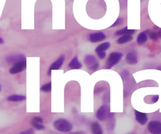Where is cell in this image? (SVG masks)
Instances as JSON below:
<instances>
[{"label": "cell", "instance_id": "obj_1", "mask_svg": "<svg viewBox=\"0 0 161 134\" xmlns=\"http://www.w3.org/2000/svg\"><path fill=\"white\" fill-rule=\"evenodd\" d=\"M54 128L60 132H69L73 128V125L70 121L65 118H58L53 123Z\"/></svg>", "mask_w": 161, "mask_h": 134}, {"label": "cell", "instance_id": "obj_2", "mask_svg": "<svg viewBox=\"0 0 161 134\" xmlns=\"http://www.w3.org/2000/svg\"><path fill=\"white\" fill-rule=\"evenodd\" d=\"M113 116V113L110 112L109 107L104 105L99 108L96 113V118L100 121H104Z\"/></svg>", "mask_w": 161, "mask_h": 134}, {"label": "cell", "instance_id": "obj_3", "mask_svg": "<svg viewBox=\"0 0 161 134\" xmlns=\"http://www.w3.org/2000/svg\"><path fill=\"white\" fill-rule=\"evenodd\" d=\"M84 61L85 64L87 66L89 70L94 71L97 70L99 68V63L97 62L96 58L93 55H86Z\"/></svg>", "mask_w": 161, "mask_h": 134}, {"label": "cell", "instance_id": "obj_4", "mask_svg": "<svg viewBox=\"0 0 161 134\" xmlns=\"http://www.w3.org/2000/svg\"><path fill=\"white\" fill-rule=\"evenodd\" d=\"M123 54L119 52H113L111 53L108 58V61L106 64V69H110L114 65L116 64L119 59L121 58Z\"/></svg>", "mask_w": 161, "mask_h": 134}, {"label": "cell", "instance_id": "obj_5", "mask_svg": "<svg viewBox=\"0 0 161 134\" xmlns=\"http://www.w3.org/2000/svg\"><path fill=\"white\" fill-rule=\"evenodd\" d=\"M26 68V59L21 60L18 62H16L13 64L11 68L9 70L10 74L14 75L19 73L23 70H25Z\"/></svg>", "mask_w": 161, "mask_h": 134}, {"label": "cell", "instance_id": "obj_6", "mask_svg": "<svg viewBox=\"0 0 161 134\" xmlns=\"http://www.w3.org/2000/svg\"><path fill=\"white\" fill-rule=\"evenodd\" d=\"M147 128L153 134H161V122L158 121H151L148 123Z\"/></svg>", "mask_w": 161, "mask_h": 134}, {"label": "cell", "instance_id": "obj_7", "mask_svg": "<svg viewBox=\"0 0 161 134\" xmlns=\"http://www.w3.org/2000/svg\"><path fill=\"white\" fill-rule=\"evenodd\" d=\"M64 60H65V57H64V55H61L59 58H58L57 59V60L55 61L50 65V66L49 68V70H48V71L47 72V75L48 76H50L52 70H57L60 69V68L63 64V63L64 62Z\"/></svg>", "mask_w": 161, "mask_h": 134}, {"label": "cell", "instance_id": "obj_8", "mask_svg": "<svg viewBox=\"0 0 161 134\" xmlns=\"http://www.w3.org/2000/svg\"><path fill=\"white\" fill-rule=\"evenodd\" d=\"M106 35L103 32H96L89 34V40L91 43H97L104 40Z\"/></svg>", "mask_w": 161, "mask_h": 134}, {"label": "cell", "instance_id": "obj_9", "mask_svg": "<svg viewBox=\"0 0 161 134\" xmlns=\"http://www.w3.org/2000/svg\"><path fill=\"white\" fill-rule=\"evenodd\" d=\"M31 125L34 128L38 130H42L45 128V126L43 125V118L40 116H35L32 118Z\"/></svg>", "mask_w": 161, "mask_h": 134}, {"label": "cell", "instance_id": "obj_10", "mask_svg": "<svg viewBox=\"0 0 161 134\" xmlns=\"http://www.w3.org/2000/svg\"><path fill=\"white\" fill-rule=\"evenodd\" d=\"M135 115L136 120L140 124L143 125L147 123V121L148 120V118H147L146 113L135 110Z\"/></svg>", "mask_w": 161, "mask_h": 134}, {"label": "cell", "instance_id": "obj_11", "mask_svg": "<svg viewBox=\"0 0 161 134\" xmlns=\"http://www.w3.org/2000/svg\"><path fill=\"white\" fill-rule=\"evenodd\" d=\"M126 61L130 64H135L138 62L136 52L132 51L129 52L126 56Z\"/></svg>", "mask_w": 161, "mask_h": 134}, {"label": "cell", "instance_id": "obj_12", "mask_svg": "<svg viewBox=\"0 0 161 134\" xmlns=\"http://www.w3.org/2000/svg\"><path fill=\"white\" fill-rule=\"evenodd\" d=\"M26 59V58L24 54H16V55H13V56H9L7 57L6 61H7V62L13 64L16 62H18V61H19L21 60H25Z\"/></svg>", "mask_w": 161, "mask_h": 134}, {"label": "cell", "instance_id": "obj_13", "mask_svg": "<svg viewBox=\"0 0 161 134\" xmlns=\"http://www.w3.org/2000/svg\"><path fill=\"white\" fill-rule=\"evenodd\" d=\"M68 66L71 70H79L82 68V65L79 61L77 56H74L70 61Z\"/></svg>", "mask_w": 161, "mask_h": 134}, {"label": "cell", "instance_id": "obj_14", "mask_svg": "<svg viewBox=\"0 0 161 134\" xmlns=\"http://www.w3.org/2000/svg\"><path fill=\"white\" fill-rule=\"evenodd\" d=\"M26 100V96L21 95H11L7 97V100L9 101H22Z\"/></svg>", "mask_w": 161, "mask_h": 134}, {"label": "cell", "instance_id": "obj_15", "mask_svg": "<svg viewBox=\"0 0 161 134\" xmlns=\"http://www.w3.org/2000/svg\"><path fill=\"white\" fill-rule=\"evenodd\" d=\"M91 131L94 134H102L103 130L97 122H93L91 124Z\"/></svg>", "mask_w": 161, "mask_h": 134}, {"label": "cell", "instance_id": "obj_16", "mask_svg": "<svg viewBox=\"0 0 161 134\" xmlns=\"http://www.w3.org/2000/svg\"><path fill=\"white\" fill-rule=\"evenodd\" d=\"M133 39V36L131 34H125L119 38L117 40L118 44H123L127 42H129Z\"/></svg>", "mask_w": 161, "mask_h": 134}, {"label": "cell", "instance_id": "obj_17", "mask_svg": "<svg viewBox=\"0 0 161 134\" xmlns=\"http://www.w3.org/2000/svg\"><path fill=\"white\" fill-rule=\"evenodd\" d=\"M109 46H110V43L109 42H104L103 43H101L99 46H97L95 49V51L96 53L99 52L105 51L109 48Z\"/></svg>", "mask_w": 161, "mask_h": 134}, {"label": "cell", "instance_id": "obj_18", "mask_svg": "<svg viewBox=\"0 0 161 134\" xmlns=\"http://www.w3.org/2000/svg\"><path fill=\"white\" fill-rule=\"evenodd\" d=\"M135 32V30L134 29H128L127 26L124 28L123 29L118 31L116 33V36H121V35H125V34H133Z\"/></svg>", "mask_w": 161, "mask_h": 134}, {"label": "cell", "instance_id": "obj_19", "mask_svg": "<svg viewBox=\"0 0 161 134\" xmlns=\"http://www.w3.org/2000/svg\"><path fill=\"white\" fill-rule=\"evenodd\" d=\"M147 39V31H143L140 33L137 37V43L140 44L146 42Z\"/></svg>", "mask_w": 161, "mask_h": 134}, {"label": "cell", "instance_id": "obj_20", "mask_svg": "<svg viewBox=\"0 0 161 134\" xmlns=\"http://www.w3.org/2000/svg\"><path fill=\"white\" fill-rule=\"evenodd\" d=\"M52 89V84L51 82L47 83L42 86L40 90L43 92H49Z\"/></svg>", "mask_w": 161, "mask_h": 134}, {"label": "cell", "instance_id": "obj_21", "mask_svg": "<svg viewBox=\"0 0 161 134\" xmlns=\"http://www.w3.org/2000/svg\"><path fill=\"white\" fill-rule=\"evenodd\" d=\"M150 38L153 40H156L158 38V35L157 32H151L150 33Z\"/></svg>", "mask_w": 161, "mask_h": 134}, {"label": "cell", "instance_id": "obj_22", "mask_svg": "<svg viewBox=\"0 0 161 134\" xmlns=\"http://www.w3.org/2000/svg\"><path fill=\"white\" fill-rule=\"evenodd\" d=\"M122 22H123V19H122L121 18H118L117 20L114 23V24L111 26V27H114V26H118V25H119L120 24H121Z\"/></svg>", "mask_w": 161, "mask_h": 134}, {"label": "cell", "instance_id": "obj_23", "mask_svg": "<svg viewBox=\"0 0 161 134\" xmlns=\"http://www.w3.org/2000/svg\"><path fill=\"white\" fill-rule=\"evenodd\" d=\"M97 54L98 56V57L100 58V59H104L106 56V53L104 51H102V52H99V53H97Z\"/></svg>", "mask_w": 161, "mask_h": 134}, {"label": "cell", "instance_id": "obj_24", "mask_svg": "<svg viewBox=\"0 0 161 134\" xmlns=\"http://www.w3.org/2000/svg\"><path fill=\"white\" fill-rule=\"evenodd\" d=\"M35 131L32 130V129H28V130H26L23 131H21L20 133H25V134H31V133H33Z\"/></svg>", "mask_w": 161, "mask_h": 134}, {"label": "cell", "instance_id": "obj_25", "mask_svg": "<svg viewBox=\"0 0 161 134\" xmlns=\"http://www.w3.org/2000/svg\"><path fill=\"white\" fill-rule=\"evenodd\" d=\"M158 95H154L153 97H152V103H155L158 101Z\"/></svg>", "mask_w": 161, "mask_h": 134}, {"label": "cell", "instance_id": "obj_26", "mask_svg": "<svg viewBox=\"0 0 161 134\" xmlns=\"http://www.w3.org/2000/svg\"><path fill=\"white\" fill-rule=\"evenodd\" d=\"M158 35V38H161V29H159L158 31H157Z\"/></svg>", "mask_w": 161, "mask_h": 134}, {"label": "cell", "instance_id": "obj_27", "mask_svg": "<svg viewBox=\"0 0 161 134\" xmlns=\"http://www.w3.org/2000/svg\"><path fill=\"white\" fill-rule=\"evenodd\" d=\"M4 39H3L1 37H0V44H4Z\"/></svg>", "mask_w": 161, "mask_h": 134}, {"label": "cell", "instance_id": "obj_28", "mask_svg": "<svg viewBox=\"0 0 161 134\" xmlns=\"http://www.w3.org/2000/svg\"><path fill=\"white\" fill-rule=\"evenodd\" d=\"M157 69L158 70H160V71H161V66H159V67H158Z\"/></svg>", "mask_w": 161, "mask_h": 134}, {"label": "cell", "instance_id": "obj_29", "mask_svg": "<svg viewBox=\"0 0 161 134\" xmlns=\"http://www.w3.org/2000/svg\"><path fill=\"white\" fill-rule=\"evenodd\" d=\"M0 91H1V85H0Z\"/></svg>", "mask_w": 161, "mask_h": 134}]
</instances>
